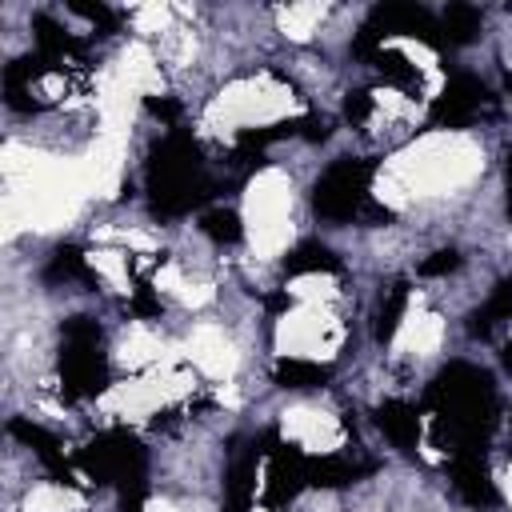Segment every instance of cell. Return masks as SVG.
Instances as JSON below:
<instances>
[{
	"mask_svg": "<svg viewBox=\"0 0 512 512\" xmlns=\"http://www.w3.org/2000/svg\"><path fill=\"white\" fill-rule=\"evenodd\" d=\"M424 408L432 412V436L448 456L484 452L500 424L496 384L468 360H452L436 372L424 392Z\"/></svg>",
	"mask_w": 512,
	"mask_h": 512,
	"instance_id": "obj_1",
	"label": "cell"
},
{
	"mask_svg": "<svg viewBox=\"0 0 512 512\" xmlns=\"http://www.w3.org/2000/svg\"><path fill=\"white\" fill-rule=\"evenodd\" d=\"M144 184H148V204L156 216H184L192 208H200L212 196V180L204 176V160H200V144L172 128L144 164Z\"/></svg>",
	"mask_w": 512,
	"mask_h": 512,
	"instance_id": "obj_2",
	"label": "cell"
},
{
	"mask_svg": "<svg viewBox=\"0 0 512 512\" xmlns=\"http://www.w3.org/2000/svg\"><path fill=\"white\" fill-rule=\"evenodd\" d=\"M76 468L88 472L96 484L120 488V512H140L148 496V452L128 428H108L96 432L80 452Z\"/></svg>",
	"mask_w": 512,
	"mask_h": 512,
	"instance_id": "obj_3",
	"label": "cell"
},
{
	"mask_svg": "<svg viewBox=\"0 0 512 512\" xmlns=\"http://www.w3.org/2000/svg\"><path fill=\"white\" fill-rule=\"evenodd\" d=\"M60 388L68 400H88L108 388L104 332L92 316H68L60 324Z\"/></svg>",
	"mask_w": 512,
	"mask_h": 512,
	"instance_id": "obj_4",
	"label": "cell"
},
{
	"mask_svg": "<svg viewBox=\"0 0 512 512\" xmlns=\"http://www.w3.org/2000/svg\"><path fill=\"white\" fill-rule=\"evenodd\" d=\"M372 160L364 156H340L336 164L324 168V176L312 188V212L328 224H348L368 212V180H372Z\"/></svg>",
	"mask_w": 512,
	"mask_h": 512,
	"instance_id": "obj_5",
	"label": "cell"
},
{
	"mask_svg": "<svg viewBox=\"0 0 512 512\" xmlns=\"http://www.w3.org/2000/svg\"><path fill=\"white\" fill-rule=\"evenodd\" d=\"M388 36H412V40H420V44H428V48H444L440 20H436L428 8H420V4H376V8L368 12L364 28H360L356 40H352V52L364 56V60H372V56L384 48Z\"/></svg>",
	"mask_w": 512,
	"mask_h": 512,
	"instance_id": "obj_6",
	"label": "cell"
},
{
	"mask_svg": "<svg viewBox=\"0 0 512 512\" xmlns=\"http://www.w3.org/2000/svg\"><path fill=\"white\" fill-rule=\"evenodd\" d=\"M264 460H268V468H264V504L268 508L292 504L308 488V464L312 460L280 436H264Z\"/></svg>",
	"mask_w": 512,
	"mask_h": 512,
	"instance_id": "obj_7",
	"label": "cell"
},
{
	"mask_svg": "<svg viewBox=\"0 0 512 512\" xmlns=\"http://www.w3.org/2000/svg\"><path fill=\"white\" fill-rule=\"evenodd\" d=\"M488 100H492V96H488L484 80L460 72V76H452V80L444 84V92L432 100V124H436V128H464V124H472V120L480 116V108H488Z\"/></svg>",
	"mask_w": 512,
	"mask_h": 512,
	"instance_id": "obj_8",
	"label": "cell"
},
{
	"mask_svg": "<svg viewBox=\"0 0 512 512\" xmlns=\"http://www.w3.org/2000/svg\"><path fill=\"white\" fill-rule=\"evenodd\" d=\"M448 476H452L456 496H460L464 504H472V508H492V504L500 500V492H496V480H492V472H488L484 452H464V456H452Z\"/></svg>",
	"mask_w": 512,
	"mask_h": 512,
	"instance_id": "obj_9",
	"label": "cell"
},
{
	"mask_svg": "<svg viewBox=\"0 0 512 512\" xmlns=\"http://www.w3.org/2000/svg\"><path fill=\"white\" fill-rule=\"evenodd\" d=\"M260 456H264V440H252V444H244L240 452H232L228 476H224V512H248V508H252Z\"/></svg>",
	"mask_w": 512,
	"mask_h": 512,
	"instance_id": "obj_10",
	"label": "cell"
},
{
	"mask_svg": "<svg viewBox=\"0 0 512 512\" xmlns=\"http://www.w3.org/2000/svg\"><path fill=\"white\" fill-rule=\"evenodd\" d=\"M8 432H12L20 444H28V448L36 452V460L52 472L56 484H76V480H72V464L64 460V448H60V440H56L52 432H44L40 424H32V420H24V416L8 420Z\"/></svg>",
	"mask_w": 512,
	"mask_h": 512,
	"instance_id": "obj_11",
	"label": "cell"
},
{
	"mask_svg": "<svg viewBox=\"0 0 512 512\" xmlns=\"http://www.w3.org/2000/svg\"><path fill=\"white\" fill-rule=\"evenodd\" d=\"M376 428L400 448V452H416L420 444V412L408 404V400H384L376 412H372Z\"/></svg>",
	"mask_w": 512,
	"mask_h": 512,
	"instance_id": "obj_12",
	"label": "cell"
},
{
	"mask_svg": "<svg viewBox=\"0 0 512 512\" xmlns=\"http://www.w3.org/2000/svg\"><path fill=\"white\" fill-rule=\"evenodd\" d=\"M284 276H308V272H340V256L320 240H300L284 260Z\"/></svg>",
	"mask_w": 512,
	"mask_h": 512,
	"instance_id": "obj_13",
	"label": "cell"
},
{
	"mask_svg": "<svg viewBox=\"0 0 512 512\" xmlns=\"http://www.w3.org/2000/svg\"><path fill=\"white\" fill-rule=\"evenodd\" d=\"M500 320H512V276H504L488 292V300L468 312V336H480L484 340L492 332V324H500Z\"/></svg>",
	"mask_w": 512,
	"mask_h": 512,
	"instance_id": "obj_14",
	"label": "cell"
},
{
	"mask_svg": "<svg viewBox=\"0 0 512 512\" xmlns=\"http://www.w3.org/2000/svg\"><path fill=\"white\" fill-rule=\"evenodd\" d=\"M368 472H372V464H356V460H344V456H320V460L308 464V484L312 488H344V484H356Z\"/></svg>",
	"mask_w": 512,
	"mask_h": 512,
	"instance_id": "obj_15",
	"label": "cell"
},
{
	"mask_svg": "<svg viewBox=\"0 0 512 512\" xmlns=\"http://www.w3.org/2000/svg\"><path fill=\"white\" fill-rule=\"evenodd\" d=\"M404 308H408V284L396 280V284H388V292H384L380 304H376L372 336H376L380 344H392V336H396V328H400V320H404Z\"/></svg>",
	"mask_w": 512,
	"mask_h": 512,
	"instance_id": "obj_16",
	"label": "cell"
},
{
	"mask_svg": "<svg viewBox=\"0 0 512 512\" xmlns=\"http://www.w3.org/2000/svg\"><path fill=\"white\" fill-rule=\"evenodd\" d=\"M32 32H36V48H40V56H48L52 64L56 60H64V56H76L84 44L76 40V36H68L52 16H32Z\"/></svg>",
	"mask_w": 512,
	"mask_h": 512,
	"instance_id": "obj_17",
	"label": "cell"
},
{
	"mask_svg": "<svg viewBox=\"0 0 512 512\" xmlns=\"http://www.w3.org/2000/svg\"><path fill=\"white\" fill-rule=\"evenodd\" d=\"M480 24L484 20H480V12L472 4H452L444 12V20H440V36H444L448 48H460V44H472L480 36Z\"/></svg>",
	"mask_w": 512,
	"mask_h": 512,
	"instance_id": "obj_18",
	"label": "cell"
},
{
	"mask_svg": "<svg viewBox=\"0 0 512 512\" xmlns=\"http://www.w3.org/2000/svg\"><path fill=\"white\" fill-rule=\"evenodd\" d=\"M328 368L316 364V360H280L276 364V384L280 388H296V392H308V388H324L328 384Z\"/></svg>",
	"mask_w": 512,
	"mask_h": 512,
	"instance_id": "obj_19",
	"label": "cell"
},
{
	"mask_svg": "<svg viewBox=\"0 0 512 512\" xmlns=\"http://www.w3.org/2000/svg\"><path fill=\"white\" fill-rule=\"evenodd\" d=\"M200 232L212 240V244H240L244 240V224L232 208H212L200 216Z\"/></svg>",
	"mask_w": 512,
	"mask_h": 512,
	"instance_id": "obj_20",
	"label": "cell"
},
{
	"mask_svg": "<svg viewBox=\"0 0 512 512\" xmlns=\"http://www.w3.org/2000/svg\"><path fill=\"white\" fill-rule=\"evenodd\" d=\"M44 280L48 284H60V280H88V264H84V252L76 244H60L44 268Z\"/></svg>",
	"mask_w": 512,
	"mask_h": 512,
	"instance_id": "obj_21",
	"label": "cell"
},
{
	"mask_svg": "<svg viewBox=\"0 0 512 512\" xmlns=\"http://www.w3.org/2000/svg\"><path fill=\"white\" fill-rule=\"evenodd\" d=\"M372 64L380 68V76H384V80H392V84H400V88H420V72H416V64H408V56H404V52L380 48V52L372 56Z\"/></svg>",
	"mask_w": 512,
	"mask_h": 512,
	"instance_id": "obj_22",
	"label": "cell"
},
{
	"mask_svg": "<svg viewBox=\"0 0 512 512\" xmlns=\"http://www.w3.org/2000/svg\"><path fill=\"white\" fill-rule=\"evenodd\" d=\"M68 8H72L76 16H84L88 24H96V32H100V36H112V32L120 28V20H116V12H112L108 4H100V0H96V4H84V0H72Z\"/></svg>",
	"mask_w": 512,
	"mask_h": 512,
	"instance_id": "obj_23",
	"label": "cell"
},
{
	"mask_svg": "<svg viewBox=\"0 0 512 512\" xmlns=\"http://www.w3.org/2000/svg\"><path fill=\"white\" fill-rule=\"evenodd\" d=\"M464 264V256L456 252V248H440V252H432L424 264H420V276H448V272H456Z\"/></svg>",
	"mask_w": 512,
	"mask_h": 512,
	"instance_id": "obj_24",
	"label": "cell"
},
{
	"mask_svg": "<svg viewBox=\"0 0 512 512\" xmlns=\"http://www.w3.org/2000/svg\"><path fill=\"white\" fill-rule=\"evenodd\" d=\"M368 116H372V92H348V100H344V120L364 124Z\"/></svg>",
	"mask_w": 512,
	"mask_h": 512,
	"instance_id": "obj_25",
	"label": "cell"
},
{
	"mask_svg": "<svg viewBox=\"0 0 512 512\" xmlns=\"http://www.w3.org/2000/svg\"><path fill=\"white\" fill-rule=\"evenodd\" d=\"M328 132H332V124L324 116H304L300 120V136L304 140H328Z\"/></svg>",
	"mask_w": 512,
	"mask_h": 512,
	"instance_id": "obj_26",
	"label": "cell"
},
{
	"mask_svg": "<svg viewBox=\"0 0 512 512\" xmlns=\"http://www.w3.org/2000/svg\"><path fill=\"white\" fill-rule=\"evenodd\" d=\"M144 108H148L152 116H160V120H168V124L176 128V116H180V104H172V100H156V96H148V100H144Z\"/></svg>",
	"mask_w": 512,
	"mask_h": 512,
	"instance_id": "obj_27",
	"label": "cell"
},
{
	"mask_svg": "<svg viewBox=\"0 0 512 512\" xmlns=\"http://www.w3.org/2000/svg\"><path fill=\"white\" fill-rule=\"evenodd\" d=\"M132 312H140V316H156V312H160V300H156V296L148 292V284H140V288H136Z\"/></svg>",
	"mask_w": 512,
	"mask_h": 512,
	"instance_id": "obj_28",
	"label": "cell"
},
{
	"mask_svg": "<svg viewBox=\"0 0 512 512\" xmlns=\"http://www.w3.org/2000/svg\"><path fill=\"white\" fill-rule=\"evenodd\" d=\"M504 180H508V200H504V208H508V220H512V152H508V164H504Z\"/></svg>",
	"mask_w": 512,
	"mask_h": 512,
	"instance_id": "obj_29",
	"label": "cell"
},
{
	"mask_svg": "<svg viewBox=\"0 0 512 512\" xmlns=\"http://www.w3.org/2000/svg\"><path fill=\"white\" fill-rule=\"evenodd\" d=\"M500 364L512 372V344H504V352H500Z\"/></svg>",
	"mask_w": 512,
	"mask_h": 512,
	"instance_id": "obj_30",
	"label": "cell"
}]
</instances>
